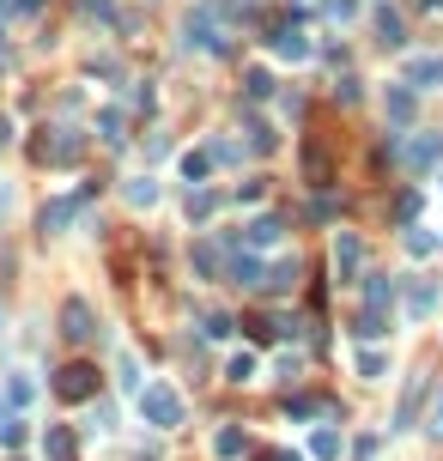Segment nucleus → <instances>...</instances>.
<instances>
[{
	"instance_id": "f257e3e1",
	"label": "nucleus",
	"mask_w": 443,
	"mask_h": 461,
	"mask_svg": "<svg viewBox=\"0 0 443 461\" xmlns=\"http://www.w3.org/2000/svg\"><path fill=\"white\" fill-rule=\"evenodd\" d=\"M140 419H146V425H158V431L182 425V395H176V389H165V383L140 389Z\"/></svg>"
},
{
	"instance_id": "f03ea898",
	"label": "nucleus",
	"mask_w": 443,
	"mask_h": 461,
	"mask_svg": "<svg viewBox=\"0 0 443 461\" xmlns=\"http://www.w3.org/2000/svg\"><path fill=\"white\" fill-rule=\"evenodd\" d=\"M92 389H98V370H92V364H68V370L55 376V395L61 400H92Z\"/></svg>"
},
{
	"instance_id": "7ed1b4c3",
	"label": "nucleus",
	"mask_w": 443,
	"mask_h": 461,
	"mask_svg": "<svg viewBox=\"0 0 443 461\" xmlns=\"http://www.w3.org/2000/svg\"><path fill=\"white\" fill-rule=\"evenodd\" d=\"M61 334H68L73 346H85V340L98 334V322H92V303H85V297H68V310H61Z\"/></svg>"
},
{
	"instance_id": "20e7f679",
	"label": "nucleus",
	"mask_w": 443,
	"mask_h": 461,
	"mask_svg": "<svg viewBox=\"0 0 443 461\" xmlns=\"http://www.w3.org/2000/svg\"><path fill=\"white\" fill-rule=\"evenodd\" d=\"M358 262H365V243H358L352 230H341V237H334V273H341V279H352V273H358Z\"/></svg>"
},
{
	"instance_id": "39448f33",
	"label": "nucleus",
	"mask_w": 443,
	"mask_h": 461,
	"mask_svg": "<svg viewBox=\"0 0 443 461\" xmlns=\"http://www.w3.org/2000/svg\"><path fill=\"white\" fill-rule=\"evenodd\" d=\"M43 456H49V461H73V456H79V443H73V431L49 425V437H43Z\"/></svg>"
},
{
	"instance_id": "423d86ee",
	"label": "nucleus",
	"mask_w": 443,
	"mask_h": 461,
	"mask_svg": "<svg viewBox=\"0 0 443 461\" xmlns=\"http://www.w3.org/2000/svg\"><path fill=\"white\" fill-rule=\"evenodd\" d=\"M85 206V195H73V200H55V206H43V230H55V225H68L73 213Z\"/></svg>"
},
{
	"instance_id": "0eeeda50",
	"label": "nucleus",
	"mask_w": 443,
	"mask_h": 461,
	"mask_svg": "<svg viewBox=\"0 0 443 461\" xmlns=\"http://www.w3.org/2000/svg\"><path fill=\"white\" fill-rule=\"evenodd\" d=\"M273 49H279V55H292V61H304V55H310V43H304V31H292V25H286V31L273 36Z\"/></svg>"
},
{
	"instance_id": "6e6552de",
	"label": "nucleus",
	"mask_w": 443,
	"mask_h": 461,
	"mask_svg": "<svg viewBox=\"0 0 443 461\" xmlns=\"http://www.w3.org/2000/svg\"><path fill=\"white\" fill-rule=\"evenodd\" d=\"M262 286H268V292H292V286H298V262H279Z\"/></svg>"
},
{
	"instance_id": "1a4fd4ad",
	"label": "nucleus",
	"mask_w": 443,
	"mask_h": 461,
	"mask_svg": "<svg viewBox=\"0 0 443 461\" xmlns=\"http://www.w3.org/2000/svg\"><path fill=\"white\" fill-rule=\"evenodd\" d=\"M231 279H238V286H262V262H255V255H238V262H231Z\"/></svg>"
},
{
	"instance_id": "9d476101",
	"label": "nucleus",
	"mask_w": 443,
	"mask_h": 461,
	"mask_svg": "<svg viewBox=\"0 0 443 461\" xmlns=\"http://www.w3.org/2000/svg\"><path fill=\"white\" fill-rule=\"evenodd\" d=\"M213 449H219V456L231 461V456H243L249 443H243V431H219V437H213Z\"/></svg>"
},
{
	"instance_id": "9b49d317",
	"label": "nucleus",
	"mask_w": 443,
	"mask_h": 461,
	"mask_svg": "<svg viewBox=\"0 0 443 461\" xmlns=\"http://www.w3.org/2000/svg\"><path fill=\"white\" fill-rule=\"evenodd\" d=\"M273 237H279V219H255V225H249V243H255V249H268Z\"/></svg>"
},
{
	"instance_id": "f8f14e48",
	"label": "nucleus",
	"mask_w": 443,
	"mask_h": 461,
	"mask_svg": "<svg viewBox=\"0 0 443 461\" xmlns=\"http://www.w3.org/2000/svg\"><path fill=\"white\" fill-rule=\"evenodd\" d=\"M225 376H231V383H249V376H255V352H238V359L225 364Z\"/></svg>"
},
{
	"instance_id": "ddd939ff",
	"label": "nucleus",
	"mask_w": 443,
	"mask_h": 461,
	"mask_svg": "<svg viewBox=\"0 0 443 461\" xmlns=\"http://www.w3.org/2000/svg\"><path fill=\"white\" fill-rule=\"evenodd\" d=\"M413 85H443V61H413Z\"/></svg>"
},
{
	"instance_id": "4468645a",
	"label": "nucleus",
	"mask_w": 443,
	"mask_h": 461,
	"mask_svg": "<svg viewBox=\"0 0 443 461\" xmlns=\"http://www.w3.org/2000/svg\"><path fill=\"white\" fill-rule=\"evenodd\" d=\"M383 303H395V279H371V316Z\"/></svg>"
},
{
	"instance_id": "2eb2a0df",
	"label": "nucleus",
	"mask_w": 443,
	"mask_h": 461,
	"mask_svg": "<svg viewBox=\"0 0 443 461\" xmlns=\"http://www.w3.org/2000/svg\"><path fill=\"white\" fill-rule=\"evenodd\" d=\"M431 310H438V286H419L413 292V316H431Z\"/></svg>"
},
{
	"instance_id": "dca6fc26",
	"label": "nucleus",
	"mask_w": 443,
	"mask_h": 461,
	"mask_svg": "<svg viewBox=\"0 0 443 461\" xmlns=\"http://www.w3.org/2000/svg\"><path fill=\"white\" fill-rule=\"evenodd\" d=\"M316 456L334 461V456H341V437H334V431H316Z\"/></svg>"
},
{
	"instance_id": "f3484780",
	"label": "nucleus",
	"mask_w": 443,
	"mask_h": 461,
	"mask_svg": "<svg viewBox=\"0 0 443 461\" xmlns=\"http://www.w3.org/2000/svg\"><path fill=\"white\" fill-rule=\"evenodd\" d=\"M182 176H189V182H201V176H206V158H201V152H189V158H182Z\"/></svg>"
},
{
	"instance_id": "a211bd4d",
	"label": "nucleus",
	"mask_w": 443,
	"mask_h": 461,
	"mask_svg": "<svg viewBox=\"0 0 443 461\" xmlns=\"http://www.w3.org/2000/svg\"><path fill=\"white\" fill-rule=\"evenodd\" d=\"M431 431H443V400H438V407H431Z\"/></svg>"
},
{
	"instance_id": "6ab92c4d",
	"label": "nucleus",
	"mask_w": 443,
	"mask_h": 461,
	"mask_svg": "<svg viewBox=\"0 0 443 461\" xmlns=\"http://www.w3.org/2000/svg\"><path fill=\"white\" fill-rule=\"evenodd\" d=\"M279 461H298V456H279Z\"/></svg>"
},
{
	"instance_id": "aec40b11",
	"label": "nucleus",
	"mask_w": 443,
	"mask_h": 461,
	"mask_svg": "<svg viewBox=\"0 0 443 461\" xmlns=\"http://www.w3.org/2000/svg\"><path fill=\"white\" fill-rule=\"evenodd\" d=\"M25 6H36V0H25Z\"/></svg>"
}]
</instances>
